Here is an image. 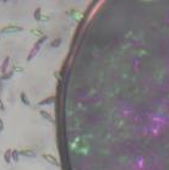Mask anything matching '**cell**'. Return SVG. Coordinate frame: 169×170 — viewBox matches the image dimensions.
<instances>
[{"label":"cell","mask_w":169,"mask_h":170,"mask_svg":"<svg viewBox=\"0 0 169 170\" xmlns=\"http://www.w3.org/2000/svg\"><path fill=\"white\" fill-rule=\"evenodd\" d=\"M47 39H48V37H47V35H46V34H44V35H43V37H41V38H39V39L37 41V42H36V43H34V46H33V48L31 49V51H30V54L27 55V61H31V60H32V59H33V58L36 56V54H37V53L39 51L41 47L43 46V43H44V42H46Z\"/></svg>","instance_id":"6da1fadb"},{"label":"cell","mask_w":169,"mask_h":170,"mask_svg":"<svg viewBox=\"0 0 169 170\" xmlns=\"http://www.w3.org/2000/svg\"><path fill=\"white\" fill-rule=\"evenodd\" d=\"M22 31H23V27H21V26L9 25V26H5L4 28H1L0 33H16V32H22Z\"/></svg>","instance_id":"7a4b0ae2"},{"label":"cell","mask_w":169,"mask_h":170,"mask_svg":"<svg viewBox=\"0 0 169 170\" xmlns=\"http://www.w3.org/2000/svg\"><path fill=\"white\" fill-rule=\"evenodd\" d=\"M33 17H34V20H36V21H42V20H43V21H46V20H49V17H48V16H43V15H42V10H41V7L36 9Z\"/></svg>","instance_id":"3957f363"},{"label":"cell","mask_w":169,"mask_h":170,"mask_svg":"<svg viewBox=\"0 0 169 170\" xmlns=\"http://www.w3.org/2000/svg\"><path fill=\"white\" fill-rule=\"evenodd\" d=\"M43 158L47 160L48 163H50L51 165H54V166H58L59 165V162L57 160V158L54 156H51V154H43Z\"/></svg>","instance_id":"277c9868"},{"label":"cell","mask_w":169,"mask_h":170,"mask_svg":"<svg viewBox=\"0 0 169 170\" xmlns=\"http://www.w3.org/2000/svg\"><path fill=\"white\" fill-rule=\"evenodd\" d=\"M39 114H41V116L44 119V120H47V121H49V122H54V118L48 113V111H46V110H39Z\"/></svg>","instance_id":"5b68a950"},{"label":"cell","mask_w":169,"mask_h":170,"mask_svg":"<svg viewBox=\"0 0 169 170\" xmlns=\"http://www.w3.org/2000/svg\"><path fill=\"white\" fill-rule=\"evenodd\" d=\"M4 160H5V163H7V164L12 160V149H6V150H5V153H4Z\"/></svg>","instance_id":"8992f818"},{"label":"cell","mask_w":169,"mask_h":170,"mask_svg":"<svg viewBox=\"0 0 169 170\" xmlns=\"http://www.w3.org/2000/svg\"><path fill=\"white\" fill-rule=\"evenodd\" d=\"M54 101H55V97L51 95V97H49V98H46V99L41 101V102L38 103V105H48V104H53V103H54Z\"/></svg>","instance_id":"52a82bcc"},{"label":"cell","mask_w":169,"mask_h":170,"mask_svg":"<svg viewBox=\"0 0 169 170\" xmlns=\"http://www.w3.org/2000/svg\"><path fill=\"white\" fill-rule=\"evenodd\" d=\"M20 156H23V157H34L36 153L32 150V149H22V150H19Z\"/></svg>","instance_id":"ba28073f"},{"label":"cell","mask_w":169,"mask_h":170,"mask_svg":"<svg viewBox=\"0 0 169 170\" xmlns=\"http://www.w3.org/2000/svg\"><path fill=\"white\" fill-rule=\"evenodd\" d=\"M9 62H10V58L6 56V58L4 59V61H3V66H1V74H3V75L7 72V66H9Z\"/></svg>","instance_id":"9c48e42d"},{"label":"cell","mask_w":169,"mask_h":170,"mask_svg":"<svg viewBox=\"0 0 169 170\" xmlns=\"http://www.w3.org/2000/svg\"><path fill=\"white\" fill-rule=\"evenodd\" d=\"M20 99H21V102H22L25 105H27V106H30V105H31L30 99L27 98V95H26V93H25V92H21V94H20Z\"/></svg>","instance_id":"30bf717a"},{"label":"cell","mask_w":169,"mask_h":170,"mask_svg":"<svg viewBox=\"0 0 169 170\" xmlns=\"http://www.w3.org/2000/svg\"><path fill=\"white\" fill-rule=\"evenodd\" d=\"M12 76H14V70H12V71H9V72H6V74H4V75H1L0 80H1V81H6V80H10Z\"/></svg>","instance_id":"8fae6325"},{"label":"cell","mask_w":169,"mask_h":170,"mask_svg":"<svg viewBox=\"0 0 169 170\" xmlns=\"http://www.w3.org/2000/svg\"><path fill=\"white\" fill-rule=\"evenodd\" d=\"M19 157H20V153H19V150L17 149H12V160L14 162H19Z\"/></svg>","instance_id":"7c38bea8"},{"label":"cell","mask_w":169,"mask_h":170,"mask_svg":"<svg viewBox=\"0 0 169 170\" xmlns=\"http://www.w3.org/2000/svg\"><path fill=\"white\" fill-rule=\"evenodd\" d=\"M60 43H61V38H57V39H54V41L51 42L50 47H51V48H57V47L60 46Z\"/></svg>","instance_id":"4fadbf2b"},{"label":"cell","mask_w":169,"mask_h":170,"mask_svg":"<svg viewBox=\"0 0 169 170\" xmlns=\"http://www.w3.org/2000/svg\"><path fill=\"white\" fill-rule=\"evenodd\" d=\"M31 32H32L33 34H36V35H39V37H43V35H44L42 31H37V30H32Z\"/></svg>","instance_id":"5bb4252c"},{"label":"cell","mask_w":169,"mask_h":170,"mask_svg":"<svg viewBox=\"0 0 169 170\" xmlns=\"http://www.w3.org/2000/svg\"><path fill=\"white\" fill-rule=\"evenodd\" d=\"M0 110H5V105H4L3 101H1V98H0Z\"/></svg>","instance_id":"9a60e30c"},{"label":"cell","mask_w":169,"mask_h":170,"mask_svg":"<svg viewBox=\"0 0 169 170\" xmlns=\"http://www.w3.org/2000/svg\"><path fill=\"white\" fill-rule=\"evenodd\" d=\"M4 130V122H3V120L0 119V132H1Z\"/></svg>","instance_id":"2e32d148"},{"label":"cell","mask_w":169,"mask_h":170,"mask_svg":"<svg viewBox=\"0 0 169 170\" xmlns=\"http://www.w3.org/2000/svg\"><path fill=\"white\" fill-rule=\"evenodd\" d=\"M17 70L21 71V72L23 71V69H22V67H20V66H15V67H14V72H15V71H17Z\"/></svg>","instance_id":"e0dca14e"}]
</instances>
